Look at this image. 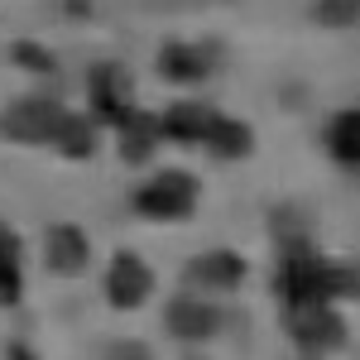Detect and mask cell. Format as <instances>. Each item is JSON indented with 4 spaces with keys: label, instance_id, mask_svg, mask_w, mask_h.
<instances>
[{
    "label": "cell",
    "instance_id": "15",
    "mask_svg": "<svg viewBox=\"0 0 360 360\" xmlns=\"http://www.w3.org/2000/svg\"><path fill=\"white\" fill-rule=\"evenodd\" d=\"M120 130H125V135H120V154H125V164H149L154 139H159V120L135 111L125 125H120Z\"/></svg>",
    "mask_w": 360,
    "mask_h": 360
},
{
    "label": "cell",
    "instance_id": "17",
    "mask_svg": "<svg viewBox=\"0 0 360 360\" xmlns=\"http://www.w3.org/2000/svg\"><path fill=\"white\" fill-rule=\"evenodd\" d=\"M317 20L332 29L360 25V0H317Z\"/></svg>",
    "mask_w": 360,
    "mask_h": 360
},
{
    "label": "cell",
    "instance_id": "16",
    "mask_svg": "<svg viewBox=\"0 0 360 360\" xmlns=\"http://www.w3.org/2000/svg\"><path fill=\"white\" fill-rule=\"evenodd\" d=\"M20 298V240L0 226V303Z\"/></svg>",
    "mask_w": 360,
    "mask_h": 360
},
{
    "label": "cell",
    "instance_id": "2",
    "mask_svg": "<svg viewBox=\"0 0 360 360\" xmlns=\"http://www.w3.org/2000/svg\"><path fill=\"white\" fill-rule=\"evenodd\" d=\"M197 207V178L193 173H159L135 193V212L154 221H183Z\"/></svg>",
    "mask_w": 360,
    "mask_h": 360
},
{
    "label": "cell",
    "instance_id": "14",
    "mask_svg": "<svg viewBox=\"0 0 360 360\" xmlns=\"http://www.w3.org/2000/svg\"><path fill=\"white\" fill-rule=\"evenodd\" d=\"M327 149H332L336 164L360 168V111L332 115V125H327Z\"/></svg>",
    "mask_w": 360,
    "mask_h": 360
},
{
    "label": "cell",
    "instance_id": "4",
    "mask_svg": "<svg viewBox=\"0 0 360 360\" xmlns=\"http://www.w3.org/2000/svg\"><path fill=\"white\" fill-rule=\"evenodd\" d=\"M58 101L49 96H25V101H15L10 111L0 115V130L5 139H25V144H44V139H53V125H58Z\"/></svg>",
    "mask_w": 360,
    "mask_h": 360
},
{
    "label": "cell",
    "instance_id": "5",
    "mask_svg": "<svg viewBox=\"0 0 360 360\" xmlns=\"http://www.w3.org/2000/svg\"><path fill=\"white\" fill-rule=\"evenodd\" d=\"M91 111L96 120H106V125H125L135 106H130V82H125V68H115V63H101L96 72H91Z\"/></svg>",
    "mask_w": 360,
    "mask_h": 360
},
{
    "label": "cell",
    "instance_id": "12",
    "mask_svg": "<svg viewBox=\"0 0 360 360\" xmlns=\"http://www.w3.org/2000/svg\"><path fill=\"white\" fill-rule=\"evenodd\" d=\"M53 144H58V154H68V159H91L96 154V125L86 115H58Z\"/></svg>",
    "mask_w": 360,
    "mask_h": 360
},
{
    "label": "cell",
    "instance_id": "6",
    "mask_svg": "<svg viewBox=\"0 0 360 360\" xmlns=\"http://www.w3.org/2000/svg\"><path fill=\"white\" fill-rule=\"evenodd\" d=\"M149 288H154L149 264L139 259L135 250H120L111 259V274H106V298H111L115 307H139L149 298Z\"/></svg>",
    "mask_w": 360,
    "mask_h": 360
},
{
    "label": "cell",
    "instance_id": "8",
    "mask_svg": "<svg viewBox=\"0 0 360 360\" xmlns=\"http://www.w3.org/2000/svg\"><path fill=\"white\" fill-rule=\"evenodd\" d=\"M164 322L178 341H207V336L217 332V307L197 303V298H173L168 312H164Z\"/></svg>",
    "mask_w": 360,
    "mask_h": 360
},
{
    "label": "cell",
    "instance_id": "20",
    "mask_svg": "<svg viewBox=\"0 0 360 360\" xmlns=\"http://www.w3.org/2000/svg\"><path fill=\"white\" fill-rule=\"evenodd\" d=\"M10 360H34V351H29V346H20V341H15V346H10Z\"/></svg>",
    "mask_w": 360,
    "mask_h": 360
},
{
    "label": "cell",
    "instance_id": "19",
    "mask_svg": "<svg viewBox=\"0 0 360 360\" xmlns=\"http://www.w3.org/2000/svg\"><path fill=\"white\" fill-rule=\"evenodd\" d=\"M106 360H154V356H149V346H139V341H115L111 351H106Z\"/></svg>",
    "mask_w": 360,
    "mask_h": 360
},
{
    "label": "cell",
    "instance_id": "11",
    "mask_svg": "<svg viewBox=\"0 0 360 360\" xmlns=\"http://www.w3.org/2000/svg\"><path fill=\"white\" fill-rule=\"evenodd\" d=\"M202 144L212 149V159H240V154H250V149H255L250 125H240V120H226V115H217V120L207 125Z\"/></svg>",
    "mask_w": 360,
    "mask_h": 360
},
{
    "label": "cell",
    "instance_id": "13",
    "mask_svg": "<svg viewBox=\"0 0 360 360\" xmlns=\"http://www.w3.org/2000/svg\"><path fill=\"white\" fill-rule=\"evenodd\" d=\"M86 255H91V245H86V236L77 226H58L53 236H49V264H53L58 274H77L86 264Z\"/></svg>",
    "mask_w": 360,
    "mask_h": 360
},
{
    "label": "cell",
    "instance_id": "3",
    "mask_svg": "<svg viewBox=\"0 0 360 360\" xmlns=\"http://www.w3.org/2000/svg\"><path fill=\"white\" fill-rule=\"evenodd\" d=\"M288 336L303 346V351H336L346 346V322L332 312V303H307V307H293L283 317Z\"/></svg>",
    "mask_w": 360,
    "mask_h": 360
},
{
    "label": "cell",
    "instance_id": "10",
    "mask_svg": "<svg viewBox=\"0 0 360 360\" xmlns=\"http://www.w3.org/2000/svg\"><path fill=\"white\" fill-rule=\"evenodd\" d=\"M159 72L173 77V82H202L207 72H212V58L193 49V44H168L164 53H159Z\"/></svg>",
    "mask_w": 360,
    "mask_h": 360
},
{
    "label": "cell",
    "instance_id": "18",
    "mask_svg": "<svg viewBox=\"0 0 360 360\" xmlns=\"http://www.w3.org/2000/svg\"><path fill=\"white\" fill-rule=\"evenodd\" d=\"M15 63H20V68H29V72H53V68H58V63L44 53L39 44H15Z\"/></svg>",
    "mask_w": 360,
    "mask_h": 360
},
{
    "label": "cell",
    "instance_id": "7",
    "mask_svg": "<svg viewBox=\"0 0 360 360\" xmlns=\"http://www.w3.org/2000/svg\"><path fill=\"white\" fill-rule=\"evenodd\" d=\"M212 120H217V111L207 101H173L164 111V120H159V135L178 139V144H197V139L207 135Z\"/></svg>",
    "mask_w": 360,
    "mask_h": 360
},
{
    "label": "cell",
    "instance_id": "9",
    "mask_svg": "<svg viewBox=\"0 0 360 360\" xmlns=\"http://www.w3.org/2000/svg\"><path fill=\"white\" fill-rule=\"evenodd\" d=\"M188 278L207 283V288H236L245 278V259L236 250H212V255H197L193 264H188Z\"/></svg>",
    "mask_w": 360,
    "mask_h": 360
},
{
    "label": "cell",
    "instance_id": "1",
    "mask_svg": "<svg viewBox=\"0 0 360 360\" xmlns=\"http://www.w3.org/2000/svg\"><path fill=\"white\" fill-rule=\"evenodd\" d=\"M278 278L274 293L288 307H307V303H332V298H356L360 278L341 264H327L307 240H283L278 245Z\"/></svg>",
    "mask_w": 360,
    "mask_h": 360
}]
</instances>
